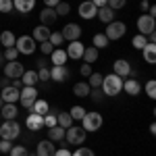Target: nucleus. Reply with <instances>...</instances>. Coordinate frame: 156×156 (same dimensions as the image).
<instances>
[{
	"label": "nucleus",
	"mask_w": 156,
	"mask_h": 156,
	"mask_svg": "<svg viewBox=\"0 0 156 156\" xmlns=\"http://www.w3.org/2000/svg\"><path fill=\"white\" fill-rule=\"evenodd\" d=\"M102 94L104 96H119L121 92H123V79H121L119 75H106L104 79H102Z\"/></svg>",
	"instance_id": "nucleus-1"
},
{
	"label": "nucleus",
	"mask_w": 156,
	"mask_h": 156,
	"mask_svg": "<svg viewBox=\"0 0 156 156\" xmlns=\"http://www.w3.org/2000/svg\"><path fill=\"white\" fill-rule=\"evenodd\" d=\"M50 34H52V29H48L46 25H37V27H34V40L36 42H46L50 37Z\"/></svg>",
	"instance_id": "nucleus-23"
},
{
	"label": "nucleus",
	"mask_w": 156,
	"mask_h": 156,
	"mask_svg": "<svg viewBox=\"0 0 156 156\" xmlns=\"http://www.w3.org/2000/svg\"><path fill=\"white\" fill-rule=\"evenodd\" d=\"M23 71H25V67L19 60H9V62H4V77H9V79H21Z\"/></svg>",
	"instance_id": "nucleus-8"
},
{
	"label": "nucleus",
	"mask_w": 156,
	"mask_h": 156,
	"mask_svg": "<svg viewBox=\"0 0 156 156\" xmlns=\"http://www.w3.org/2000/svg\"><path fill=\"white\" fill-rule=\"evenodd\" d=\"M50 60H52L54 67H62V65H67L69 56H67V52H65L62 48H54V50H52V54H50Z\"/></svg>",
	"instance_id": "nucleus-20"
},
{
	"label": "nucleus",
	"mask_w": 156,
	"mask_h": 156,
	"mask_svg": "<svg viewBox=\"0 0 156 156\" xmlns=\"http://www.w3.org/2000/svg\"><path fill=\"white\" fill-rule=\"evenodd\" d=\"M31 112H36V115H48L50 112V104L46 100H42V98H37L36 102H34V106H31Z\"/></svg>",
	"instance_id": "nucleus-26"
},
{
	"label": "nucleus",
	"mask_w": 156,
	"mask_h": 156,
	"mask_svg": "<svg viewBox=\"0 0 156 156\" xmlns=\"http://www.w3.org/2000/svg\"><path fill=\"white\" fill-rule=\"evenodd\" d=\"M81 58L87 62V65H92V62H96L98 60V48H94V46H85L83 50V56Z\"/></svg>",
	"instance_id": "nucleus-32"
},
{
	"label": "nucleus",
	"mask_w": 156,
	"mask_h": 156,
	"mask_svg": "<svg viewBox=\"0 0 156 156\" xmlns=\"http://www.w3.org/2000/svg\"><path fill=\"white\" fill-rule=\"evenodd\" d=\"M48 140L50 142H62V140H65V129H62L60 125L48 127Z\"/></svg>",
	"instance_id": "nucleus-27"
},
{
	"label": "nucleus",
	"mask_w": 156,
	"mask_h": 156,
	"mask_svg": "<svg viewBox=\"0 0 156 156\" xmlns=\"http://www.w3.org/2000/svg\"><path fill=\"white\" fill-rule=\"evenodd\" d=\"M85 137H87V133H85V129L79 127V125H71L69 129H65V140L71 146H81L85 142Z\"/></svg>",
	"instance_id": "nucleus-4"
},
{
	"label": "nucleus",
	"mask_w": 156,
	"mask_h": 156,
	"mask_svg": "<svg viewBox=\"0 0 156 156\" xmlns=\"http://www.w3.org/2000/svg\"><path fill=\"white\" fill-rule=\"evenodd\" d=\"M148 44V40H146V36H142V34H137V36H133V40H131V46L133 48H137V50H142Z\"/></svg>",
	"instance_id": "nucleus-36"
},
{
	"label": "nucleus",
	"mask_w": 156,
	"mask_h": 156,
	"mask_svg": "<svg viewBox=\"0 0 156 156\" xmlns=\"http://www.w3.org/2000/svg\"><path fill=\"white\" fill-rule=\"evenodd\" d=\"M102 123H104V119H102L100 112H87L85 110L83 119H81V127L85 129V133H92V131H98L102 127Z\"/></svg>",
	"instance_id": "nucleus-2"
},
{
	"label": "nucleus",
	"mask_w": 156,
	"mask_h": 156,
	"mask_svg": "<svg viewBox=\"0 0 156 156\" xmlns=\"http://www.w3.org/2000/svg\"><path fill=\"white\" fill-rule=\"evenodd\" d=\"M54 152H56V146H54V142H50V140H42L36 148L37 156H54Z\"/></svg>",
	"instance_id": "nucleus-17"
},
{
	"label": "nucleus",
	"mask_w": 156,
	"mask_h": 156,
	"mask_svg": "<svg viewBox=\"0 0 156 156\" xmlns=\"http://www.w3.org/2000/svg\"><path fill=\"white\" fill-rule=\"evenodd\" d=\"M56 125V110H50L48 115H44V127H54Z\"/></svg>",
	"instance_id": "nucleus-39"
},
{
	"label": "nucleus",
	"mask_w": 156,
	"mask_h": 156,
	"mask_svg": "<svg viewBox=\"0 0 156 156\" xmlns=\"http://www.w3.org/2000/svg\"><path fill=\"white\" fill-rule=\"evenodd\" d=\"M127 4V0H106V6H110L112 11H121Z\"/></svg>",
	"instance_id": "nucleus-45"
},
{
	"label": "nucleus",
	"mask_w": 156,
	"mask_h": 156,
	"mask_svg": "<svg viewBox=\"0 0 156 156\" xmlns=\"http://www.w3.org/2000/svg\"><path fill=\"white\" fill-rule=\"evenodd\" d=\"M148 15L154 19V17H156V6H152V4H150V9H148Z\"/></svg>",
	"instance_id": "nucleus-57"
},
{
	"label": "nucleus",
	"mask_w": 156,
	"mask_h": 156,
	"mask_svg": "<svg viewBox=\"0 0 156 156\" xmlns=\"http://www.w3.org/2000/svg\"><path fill=\"white\" fill-rule=\"evenodd\" d=\"M54 12H56L58 17H65V15H69V12H71V4H69V2H62V0H60L58 4L54 6Z\"/></svg>",
	"instance_id": "nucleus-35"
},
{
	"label": "nucleus",
	"mask_w": 156,
	"mask_h": 156,
	"mask_svg": "<svg viewBox=\"0 0 156 156\" xmlns=\"http://www.w3.org/2000/svg\"><path fill=\"white\" fill-rule=\"evenodd\" d=\"M15 48H17V52L19 54H34L37 48V42L34 40L31 36H21V37H17V42H15Z\"/></svg>",
	"instance_id": "nucleus-7"
},
{
	"label": "nucleus",
	"mask_w": 156,
	"mask_h": 156,
	"mask_svg": "<svg viewBox=\"0 0 156 156\" xmlns=\"http://www.w3.org/2000/svg\"><path fill=\"white\" fill-rule=\"evenodd\" d=\"M123 92H127V96H140L142 83L137 79H125L123 81Z\"/></svg>",
	"instance_id": "nucleus-19"
},
{
	"label": "nucleus",
	"mask_w": 156,
	"mask_h": 156,
	"mask_svg": "<svg viewBox=\"0 0 156 156\" xmlns=\"http://www.w3.org/2000/svg\"><path fill=\"white\" fill-rule=\"evenodd\" d=\"M108 44V37L104 36V34H94V37H92V46L94 48H98V50H102V48H106Z\"/></svg>",
	"instance_id": "nucleus-33"
},
{
	"label": "nucleus",
	"mask_w": 156,
	"mask_h": 156,
	"mask_svg": "<svg viewBox=\"0 0 156 156\" xmlns=\"http://www.w3.org/2000/svg\"><path fill=\"white\" fill-rule=\"evenodd\" d=\"M87 79H90V81H87V85L96 90V87H100V85H102V79H104V75H102V73H92Z\"/></svg>",
	"instance_id": "nucleus-34"
},
{
	"label": "nucleus",
	"mask_w": 156,
	"mask_h": 156,
	"mask_svg": "<svg viewBox=\"0 0 156 156\" xmlns=\"http://www.w3.org/2000/svg\"><path fill=\"white\" fill-rule=\"evenodd\" d=\"M142 52H144V60L148 62V65H154L156 62V44L148 42L144 48H142Z\"/></svg>",
	"instance_id": "nucleus-24"
},
{
	"label": "nucleus",
	"mask_w": 156,
	"mask_h": 156,
	"mask_svg": "<svg viewBox=\"0 0 156 156\" xmlns=\"http://www.w3.org/2000/svg\"><path fill=\"white\" fill-rule=\"evenodd\" d=\"M0 98H2L4 104H17L19 102V90H15L12 85H6V87H2Z\"/></svg>",
	"instance_id": "nucleus-12"
},
{
	"label": "nucleus",
	"mask_w": 156,
	"mask_h": 156,
	"mask_svg": "<svg viewBox=\"0 0 156 156\" xmlns=\"http://www.w3.org/2000/svg\"><path fill=\"white\" fill-rule=\"evenodd\" d=\"M48 42L54 46V48H60V44H62L65 40H62V36H60V31H52L50 37H48Z\"/></svg>",
	"instance_id": "nucleus-38"
},
{
	"label": "nucleus",
	"mask_w": 156,
	"mask_h": 156,
	"mask_svg": "<svg viewBox=\"0 0 156 156\" xmlns=\"http://www.w3.org/2000/svg\"><path fill=\"white\" fill-rule=\"evenodd\" d=\"M37 48H40V52H42L44 56H50V54H52V50H54V46L46 40V42H40V46H37Z\"/></svg>",
	"instance_id": "nucleus-41"
},
{
	"label": "nucleus",
	"mask_w": 156,
	"mask_h": 156,
	"mask_svg": "<svg viewBox=\"0 0 156 156\" xmlns=\"http://www.w3.org/2000/svg\"><path fill=\"white\" fill-rule=\"evenodd\" d=\"M58 2H60V0H44V6H48V9H54Z\"/></svg>",
	"instance_id": "nucleus-52"
},
{
	"label": "nucleus",
	"mask_w": 156,
	"mask_h": 156,
	"mask_svg": "<svg viewBox=\"0 0 156 156\" xmlns=\"http://www.w3.org/2000/svg\"><path fill=\"white\" fill-rule=\"evenodd\" d=\"M69 75H71V73H69V69H67V65H62V67H52V69H50V79L56 81V83L67 81Z\"/></svg>",
	"instance_id": "nucleus-14"
},
{
	"label": "nucleus",
	"mask_w": 156,
	"mask_h": 156,
	"mask_svg": "<svg viewBox=\"0 0 156 156\" xmlns=\"http://www.w3.org/2000/svg\"><path fill=\"white\" fill-rule=\"evenodd\" d=\"M17 115H19V108H17V104H2V108H0V117H2L4 121L17 119Z\"/></svg>",
	"instance_id": "nucleus-21"
},
{
	"label": "nucleus",
	"mask_w": 156,
	"mask_h": 156,
	"mask_svg": "<svg viewBox=\"0 0 156 156\" xmlns=\"http://www.w3.org/2000/svg\"><path fill=\"white\" fill-rule=\"evenodd\" d=\"M140 9H142V11H148V9H150V2H148V0H142V2H140Z\"/></svg>",
	"instance_id": "nucleus-55"
},
{
	"label": "nucleus",
	"mask_w": 156,
	"mask_h": 156,
	"mask_svg": "<svg viewBox=\"0 0 156 156\" xmlns=\"http://www.w3.org/2000/svg\"><path fill=\"white\" fill-rule=\"evenodd\" d=\"M73 94L79 98H87L92 94V87L87 85V81H77V83L73 85Z\"/></svg>",
	"instance_id": "nucleus-25"
},
{
	"label": "nucleus",
	"mask_w": 156,
	"mask_h": 156,
	"mask_svg": "<svg viewBox=\"0 0 156 156\" xmlns=\"http://www.w3.org/2000/svg\"><path fill=\"white\" fill-rule=\"evenodd\" d=\"M56 19H58V15L54 12V9L44 6V9H42V12H40V21H42V25H46V27L54 25V23H56Z\"/></svg>",
	"instance_id": "nucleus-18"
},
{
	"label": "nucleus",
	"mask_w": 156,
	"mask_h": 156,
	"mask_svg": "<svg viewBox=\"0 0 156 156\" xmlns=\"http://www.w3.org/2000/svg\"><path fill=\"white\" fill-rule=\"evenodd\" d=\"M11 140H0V152H2V154H9V152H11Z\"/></svg>",
	"instance_id": "nucleus-48"
},
{
	"label": "nucleus",
	"mask_w": 156,
	"mask_h": 156,
	"mask_svg": "<svg viewBox=\"0 0 156 156\" xmlns=\"http://www.w3.org/2000/svg\"><path fill=\"white\" fill-rule=\"evenodd\" d=\"M12 11V0H0V12H11Z\"/></svg>",
	"instance_id": "nucleus-47"
},
{
	"label": "nucleus",
	"mask_w": 156,
	"mask_h": 156,
	"mask_svg": "<svg viewBox=\"0 0 156 156\" xmlns=\"http://www.w3.org/2000/svg\"><path fill=\"white\" fill-rule=\"evenodd\" d=\"M81 27L77 23H67L65 27H62V31H60V36H62V40H69V42H75V40H79L81 37Z\"/></svg>",
	"instance_id": "nucleus-9"
},
{
	"label": "nucleus",
	"mask_w": 156,
	"mask_h": 156,
	"mask_svg": "<svg viewBox=\"0 0 156 156\" xmlns=\"http://www.w3.org/2000/svg\"><path fill=\"white\" fill-rule=\"evenodd\" d=\"M125 34H127V25L123 23V21H110V23H106V31H104V36L108 37V42L121 40Z\"/></svg>",
	"instance_id": "nucleus-5"
},
{
	"label": "nucleus",
	"mask_w": 156,
	"mask_h": 156,
	"mask_svg": "<svg viewBox=\"0 0 156 156\" xmlns=\"http://www.w3.org/2000/svg\"><path fill=\"white\" fill-rule=\"evenodd\" d=\"M11 85L15 87V90H21V87H23V83H21V79H11Z\"/></svg>",
	"instance_id": "nucleus-53"
},
{
	"label": "nucleus",
	"mask_w": 156,
	"mask_h": 156,
	"mask_svg": "<svg viewBox=\"0 0 156 156\" xmlns=\"http://www.w3.org/2000/svg\"><path fill=\"white\" fill-rule=\"evenodd\" d=\"M15 42H17V37H15V34H12L11 29H4V31L0 34V44H2L4 48H12Z\"/></svg>",
	"instance_id": "nucleus-28"
},
{
	"label": "nucleus",
	"mask_w": 156,
	"mask_h": 156,
	"mask_svg": "<svg viewBox=\"0 0 156 156\" xmlns=\"http://www.w3.org/2000/svg\"><path fill=\"white\" fill-rule=\"evenodd\" d=\"M2 104H4V102H2V98H0V108H2Z\"/></svg>",
	"instance_id": "nucleus-59"
},
{
	"label": "nucleus",
	"mask_w": 156,
	"mask_h": 156,
	"mask_svg": "<svg viewBox=\"0 0 156 156\" xmlns=\"http://www.w3.org/2000/svg\"><path fill=\"white\" fill-rule=\"evenodd\" d=\"M98 19L102 21V23H110V21H115V11L110 9V6H102V9H98Z\"/></svg>",
	"instance_id": "nucleus-29"
},
{
	"label": "nucleus",
	"mask_w": 156,
	"mask_h": 156,
	"mask_svg": "<svg viewBox=\"0 0 156 156\" xmlns=\"http://www.w3.org/2000/svg\"><path fill=\"white\" fill-rule=\"evenodd\" d=\"M2 56H4V60H6V62H9V60H17L19 52H17V48H15V46H12V48H4Z\"/></svg>",
	"instance_id": "nucleus-40"
},
{
	"label": "nucleus",
	"mask_w": 156,
	"mask_h": 156,
	"mask_svg": "<svg viewBox=\"0 0 156 156\" xmlns=\"http://www.w3.org/2000/svg\"><path fill=\"white\" fill-rule=\"evenodd\" d=\"M94 100H102V92H100V87H96V90H94Z\"/></svg>",
	"instance_id": "nucleus-54"
},
{
	"label": "nucleus",
	"mask_w": 156,
	"mask_h": 156,
	"mask_svg": "<svg viewBox=\"0 0 156 156\" xmlns=\"http://www.w3.org/2000/svg\"><path fill=\"white\" fill-rule=\"evenodd\" d=\"M54 156H71V150H67V148H60L54 152Z\"/></svg>",
	"instance_id": "nucleus-50"
},
{
	"label": "nucleus",
	"mask_w": 156,
	"mask_h": 156,
	"mask_svg": "<svg viewBox=\"0 0 156 156\" xmlns=\"http://www.w3.org/2000/svg\"><path fill=\"white\" fill-rule=\"evenodd\" d=\"M112 69H115V75H119L121 79H123V77H129V75H131V65H129V62H127L125 58L115 60V62H112Z\"/></svg>",
	"instance_id": "nucleus-15"
},
{
	"label": "nucleus",
	"mask_w": 156,
	"mask_h": 156,
	"mask_svg": "<svg viewBox=\"0 0 156 156\" xmlns=\"http://www.w3.org/2000/svg\"><path fill=\"white\" fill-rule=\"evenodd\" d=\"M0 119H2V117H0Z\"/></svg>",
	"instance_id": "nucleus-60"
},
{
	"label": "nucleus",
	"mask_w": 156,
	"mask_h": 156,
	"mask_svg": "<svg viewBox=\"0 0 156 156\" xmlns=\"http://www.w3.org/2000/svg\"><path fill=\"white\" fill-rule=\"evenodd\" d=\"M96 9H102V6H106V0H90Z\"/></svg>",
	"instance_id": "nucleus-51"
},
{
	"label": "nucleus",
	"mask_w": 156,
	"mask_h": 156,
	"mask_svg": "<svg viewBox=\"0 0 156 156\" xmlns=\"http://www.w3.org/2000/svg\"><path fill=\"white\" fill-rule=\"evenodd\" d=\"M6 85H11V79H9V77L0 79V87H6Z\"/></svg>",
	"instance_id": "nucleus-56"
},
{
	"label": "nucleus",
	"mask_w": 156,
	"mask_h": 156,
	"mask_svg": "<svg viewBox=\"0 0 156 156\" xmlns=\"http://www.w3.org/2000/svg\"><path fill=\"white\" fill-rule=\"evenodd\" d=\"M69 115H71L73 121H81V119H83V115H85V108L83 106H73L71 110H69Z\"/></svg>",
	"instance_id": "nucleus-37"
},
{
	"label": "nucleus",
	"mask_w": 156,
	"mask_h": 156,
	"mask_svg": "<svg viewBox=\"0 0 156 156\" xmlns=\"http://www.w3.org/2000/svg\"><path fill=\"white\" fill-rule=\"evenodd\" d=\"M9 154H11V156H29V152H27L25 146H12Z\"/></svg>",
	"instance_id": "nucleus-43"
},
{
	"label": "nucleus",
	"mask_w": 156,
	"mask_h": 156,
	"mask_svg": "<svg viewBox=\"0 0 156 156\" xmlns=\"http://www.w3.org/2000/svg\"><path fill=\"white\" fill-rule=\"evenodd\" d=\"M37 79H40V81H48L50 79V69L48 67H40V69H37Z\"/></svg>",
	"instance_id": "nucleus-46"
},
{
	"label": "nucleus",
	"mask_w": 156,
	"mask_h": 156,
	"mask_svg": "<svg viewBox=\"0 0 156 156\" xmlns=\"http://www.w3.org/2000/svg\"><path fill=\"white\" fill-rule=\"evenodd\" d=\"M71 156H96V154H94V150H92V148L81 146V148H77L75 152H71Z\"/></svg>",
	"instance_id": "nucleus-44"
},
{
	"label": "nucleus",
	"mask_w": 156,
	"mask_h": 156,
	"mask_svg": "<svg viewBox=\"0 0 156 156\" xmlns=\"http://www.w3.org/2000/svg\"><path fill=\"white\" fill-rule=\"evenodd\" d=\"M83 50H85V46L79 42V40H75V42H69V46H67V56L69 58H73V60H79L81 56H83Z\"/></svg>",
	"instance_id": "nucleus-11"
},
{
	"label": "nucleus",
	"mask_w": 156,
	"mask_h": 156,
	"mask_svg": "<svg viewBox=\"0 0 156 156\" xmlns=\"http://www.w3.org/2000/svg\"><path fill=\"white\" fill-rule=\"evenodd\" d=\"M19 133H21V125L17 123V121H4L2 125H0V137L2 140H17L19 137Z\"/></svg>",
	"instance_id": "nucleus-6"
},
{
	"label": "nucleus",
	"mask_w": 156,
	"mask_h": 156,
	"mask_svg": "<svg viewBox=\"0 0 156 156\" xmlns=\"http://www.w3.org/2000/svg\"><path fill=\"white\" fill-rule=\"evenodd\" d=\"M34 6H36V0H12V9L23 12V15H27L29 11H34Z\"/></svg>",
	"instance_id": "nucleus-22"
},
{
	"label": "nucleus",
	"mask_w": 156,
	"mask_h": 156,
	"mask_svg": "<svg viewBox=\"0 0 156 156\" xmlns=\"http://www.w3.org/2000/svg\"><path fill=\"white\" fill-rule=\"evenodd\" d=\"M2 62H4V56H2V52H0V65H2Z\"/></svg>",
	"instance_id": "nucleus-58"
},
{
	"label": "nucleus",
	"mask_w": 156,
	"mask_h": 156,
	"mask_svg": "<svg viewBox=\"0 0 156 156\" xmlns=\"http://www.w3.org/2000/svg\"><path fill=\"white\" fill-rule=\"evenodd\" d=\"M144 90H146V94H148V98H152V100L156 98V81H154V79H150V81L146 83Z\"/></svg>",
	"instance_id": "nucleus-42"
},
{
	"label": "nucleus",
	"mask_w": 156,
	"mask_h": 156,
	"mask_svg": "<svg viewBox=\"0 0 156 156\" xmlns=\"http://www.w3.org/2000/svg\"><path fill=\"white\" fill-rule=\"evenodd\" d=\"M25 125H27V129H31V131H40V129L44 127V117H42V115H36V112H29L27 119H25Z\"/></svg>",
	"instance_id": "nucleus-16"
},
{
	"label": "nucleus",
	"mask_w": 156,
	"mask_h": 156,
	"mask_svg": "<svg viewBox=\"0 0 156 156\" xmlns=\"http://www.w3.org/2000/svg\"><path fill=\"white\" fill-rule=\"evenodd\" d=\"M137 31H140L142 36L152 34V31H154V19H152L150 15H142V17L137 19Z\"/></svg>",
	"instance_id": "nucleus-10"
},
{
	"label": "nucleus",
	"mask_w": 156,
	"mask_h": 156,
	"mask_svg": "<svg viewBox=\"0 0 156 156\" xmlns=\"http://www.w3.org/2000/svg\"><path fill=\"white\" fill-rule=\"evenodd\" d=\"M36 100H37V87H34V85H23L19 90V104L23 108H29L31 110Z\"/></svg>",
	"instance_id": "nucleus-3"
},
{
	"label": "nucleus",
	"mask_w": 156,
	"mask_h": 156,
	"mask_svg": "<svg viewBox=\"0 0 156 156\" xmlns=\"http://www.w3.org/2000/svg\"><path fill=\"white\" fill-rule=\"evenodd\" d=\"M37 81H40L37 79V71H23V75H21V83L23 85H34L36 87Z\"/></svg>",
	"instance_id": "nucleus-31"
},
{
	"label": "nucleus",
	"mask_w": 156,
	"mask_h": 156,
	"mask_svg": "<svg viewBox=\"0 0 156 156\" xmlns=\"http://www.w3.org/2000/svg\"><path fill=\"white\" fill-rule=\"evenodd\" d=\"M56 125H60L62 129H69L73 125V119L69 112H62V110H56Z\"/></svg>",
	"instance_id": "nucleus-30"
},
{
	"label": "nucleus",
	"mask_w": 156,
	"mask_h": 156,
	"mask_svg": "<svg viewBox=\"0 0 156 156\" xmlns=\"http://www.w3.org/2000/svg\"><path fill=\"white\" fill-rule=\"evenodd\" d=\"M77 12H79V17H81V19H94V17H96V12H98V9L90 2V0H81V4H79Z\"/></svg>",
	"instance_id": "nucleus-13"
},
{
	"label": "nucleus",
	"mask_w": 156,
	"mask_h": 156,
	"mask_svg": "<svg viewBox=\"0 0 156 156\" xmlns=\"http://www.w3.org/2000/svg\"><path fill=\"white\" fill-rule=\"evenodd\" d=\"M79 73H81V75H83V77H90V75H92V65H87V62H83V65H81V69H79Z\"/></svg>",
	"instance_id": "nucleus-49"
}]
</instances>
